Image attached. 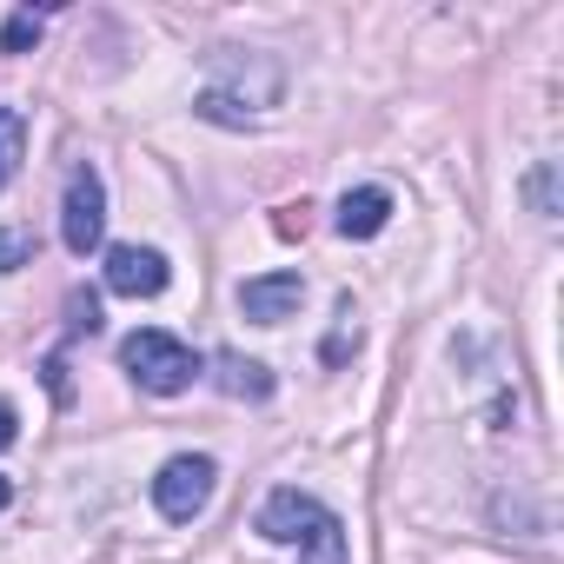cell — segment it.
<instances>
[{
	"instance_id": "cell-17",
	"label": "cell",
	"mask_w": 564,
	"mask_h": 564,
	"mask_svg": "<svg viewBox=\"0 0 564 564\" xmlns=\"http://www.w3.org/2000/svg\"><path fill=\"white\" fill-rule=\"evenodd\" d=\"M8 498H14V485H8V478H0V511H8Z\"/></svg>"
},
{
	"instance_id": "cell-14",
	"label": "cell",
	"mask_w": 564,
	"mask_h": 564,
	"mask_svg": "<svg viewBox=\"0 0 564 564\" xmlns=\"http://www.w3.org/2000/svg\"><path fill=\"white\" fill-rule=\"evenodd\" d=\"M352 346H359V326H352V306H339V333L326 339V359H346Z\"/></svg>"
},
{
	"instance_id": "cell-12",
	"label": "cell",
	"mask_w": 564,
	"mask_h": 564,
	"mask_svg": "<svg viewBox=\"0 0 564 564\" xmlns=\"http://www.w3.org/2000/svg\"><path fill=\"white\" fill-rule=\"evenodd\" d=\"M34 41H41V14H34V8L8 14V28H0V54H28Z\"/></svg>"
},
{
	"instance_id": "cell-10",
	"label": "cell",
	"mask_w": 564,
	"mask_h": 564,
	"mask_svg": "<svg viewBox=\"0 0 564 564\" xmlns=\"http://www.w3.org/2000/svg\"><path fill=\"white\" fill-rule=\"evenodd\" d=\"M34 252H41L34 226H0V272H21V265H34Z\"/></svg>"
},
{
	"instance_id": "cell-13",
	"label": "cell",
	"mask_w": 564,
	"mask_h": 564,
	"mask_svg": "<svg viewBox=\"0 0 564 564\" xmlns=\"http://www.w3.org/2000/svg\"><path fill=\"white\" fill-rule=\"evenodd\" d=\"M67 313H74V319H67V333H87V339L100 333V300H94V293H74V300H67Z\"/></svg>"
},
{
	"instance_id": "cell-8",
	"label": "cell",
	"mask_w": 564,
	"mask_h": 564,
	"mask_svg": "<svg viewBox=\"0 0 564 564\" xmlns=\"http://www.w3.org/2000/svg\"><path fill=\"white\" fill-rule=\"evenodd\" d=\"M219 392L226 399H272V372L259 359H239V352H219Z\"/></svg>"
},
{
	"instance_id": "cell-1",
	"label": "cell",
	"mask_w": 564,
	"mask_h": 564,
	"mask_svg": "<svg viewBox=\"0 0 564 564\" xmlns=\"http://www.w3.org/2000/svg\"><path fill=\"white\" fill-rule=\"evenodd\" d=\"M259 531L272 544H293L300 564H352V544H346V524L333 505H319L313 491L300 485H279L265 505H259Z\"/></svg>"
},
{
	"instance_id": "cell-16",
	"label": "cell",
	"mask_w": 564,
	"mask_h": 564,
	"mask_svg": "<svg viewBox=\"0 0 564 564\" xmlns=\"http://www.w3.org/2000/svg\"><path fill=\"white\" fill-rule=\"evenodd\" d=\"M14 432H21V425H14V405H0V452L14 445Z\"/></svg>"
},
{
	"instance_id": "cell-6",
	"label": "cell",
	"mask_w": 564,
	"mask_h": 564,
	"mask_svg": "<svg viewBox=\"0 0 564 564\" xmlns=\"http://www.w3.org/2000/svg\"><path fill=\"white\" fill-rule=\"evenodd\" d=\"M300 306H306V279L300 272H265V279H246L239 286V313L252 326H286Z\"/></svg>"
},
{
	"instance_id": "cell-15",
	"label": "cell",
	"mask_w": 564,
	"mask_h": 564,
	"mask_svg": "<svg viewBox=\"0 0 564 564\" xmlns=\"http://www.w3.org/2000/svg\"><path fill=\"white\" fill-rule=\"evenodd\" d=\"M47 386H54V399H67V359H47Z\"/></svg>"
},
{
	"instance_id": "cell-11",
	"label": "cell",
	"mask_w": 564,
	"mask_h": 564,
	"mask_svg": "<svg viewBox=\"0 0 564 564\" xmlns=\"http://www.w3.org/2000/svg\"><path fill=\"white\" fill-rule=\"evenodd\" d=\"M524 193H531V213L538 219H557V160H538L531 180H524Z\"/></svg>"
},
{
	"instance_id": "cell-9",
	"label": "cell",
	"mask_w": 564,
	"mask_h": 564,
	"mask_svg": "<svg viewBox=\"0 0 564 564\" xmlns=\"http://www.w3.org/2000/svg\"><path fill=\"white\" fill-rule=\"evenodd\" d=\"M21 160H28V113L21 107H0V193L14 186Z\"/></svg>"
},
{
	"instance_id": "cell-4",
	"label": "cell",
	"mask_w": 564,
	"mask_h": 564,
	"mask_svg": "<svg viewBox=\"0 0 564 564\" xmlns=\"http://www.w3.org/2000/svg\"><path fill=\"white\" fill-rule=\"evenodd\" d=\"M213 485H219V465H213L206 452H180V458L160 465V478H153V505H160V518L193 524V518L213 505Z\"/></svg>"
},
{
	"instance_id": "cell-3",
	"label": "cell",
	"mask_w": 564,
	"mask_h": 564,
	"mask_svg": "<svg viewBox=\"0 0 564 564\" xmlns=\"http://www.w3.org/2000/svg\"><path fill=\"white\" fill-rule=\"evenodd\" d=\"M61 239H67V252H74V259L100 252V239H107V180H100V166H94V160H80V166L67 173Z\"/></svg>"
},
{
	"instance_id": "cell-7",
	"label": "cell",
	"mask_w": 564,
	"mask_h": 564,
	"mask_svg": "<svg viewBox=\"0 0 564 564\" xmlns=\"http://www.w3.org/2000/svg\"><path fill=\"white\" fill-rule=\"evenodd\" d=\"M386 219H392V193H386V186H352V193L339 199V219H333V226H339L346 239H379Z\"/></svg>"
},
{
	"instance_id": "cell-5",
	"label": "cell",
	"mask_w": 564,
	"mask_h": 564,
	"mask_svg": "<svg viewBox=\"0 0 564 564\" xmlns=\"http://www.w3.org/2000/svg\"><path fill=\"white\" fill-rule=\"evenodd\" d=\"M166 279H173V265H166L160 246H107V293H120V300H160Z\"/></svg>"
},
{
	"instance_id": "cell-2",
	"label": "cell",
	"mask_w": 564,
	"mask_h": 564,
	"mask_svg": "<svg viewBox=\"0 0 564 564\" xmlns=\"http://www.w3.org/2000/svg\"><path fill=\"white\" fill-rule=\"evenodd\" d=\"M120 366H127V379H133L140 392H153V399H180V392H193V379H199V352H193L186 339L160 333V326L127 333V339H120Z\"/></svg>"
}]
</instances>
